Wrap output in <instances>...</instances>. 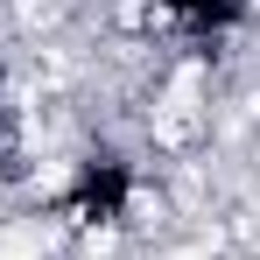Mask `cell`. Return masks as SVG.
<instances>
[{"instance_id":"1","label":"cell","mask_w":260,"mask_h":260,"mask_svg":"<svg viewBox=\"0 0 260 260\" xmlns=\"http://www.w3.org/2000/svg\"><path fill=\"white\" fill-rule=\"evenodd\" d=\"M127 197H134V169L113 162V155H91L85 169H78V183H71V197H63V211L78 218V225H113V218L127 211Z\"/></svg>"},{"instance_id":"2","label":"cell","mask_w":260,"mask_h":260,"mask_svg":"<svg viewBox=\"0 0 260 260\" xmlns=\"http://www.w3.org/2000/svg\"><path fill=\"white\" fill-rule=\"evenodd\" d=\"M162 7H169V28L190 36V43H211L246 14V0H162Z\"/></svg>"},{"instance_id":"3","label":"cell","mask_w":260,"mask_h":260,"mask_svg":"<svg viewBox=\"0 0 260 260\" xmlns=\"http://www.w3.org/2000/svg\"><path fill=\"white\" fill-rule=\"evenodd\" d=\"M0 176H14V134H7V106H0Z\"/></svg>"}]
</instances>
